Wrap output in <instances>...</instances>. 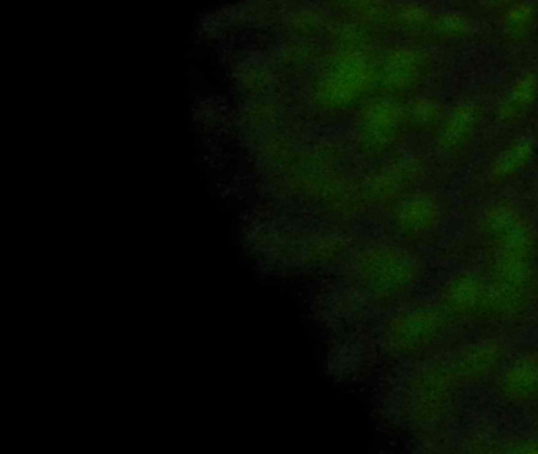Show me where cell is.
I'll use <instances>...</instances> for the list:
<instances>
[{"label": "cell", "mask_w": 538, "mask_h": 454, "mask_svg": "<svg viewBox=\"0 0 538 454\" xmlns=\"http://www.w3.org/2000/svg\"><path fill=\"white\" fill-rule=\"evenodd\" d=\"M426 64H428L426 58L420 49L397 48L395 51H391V58L389 60L391 84L397 87L412 85L414 81L422 77Z\"/></svg>", "instance_id": "1"}, {"label": "cell", "mask_w": 538, "mask_h": 454, "mask_svg": "<svg viewBox=\"0 0 538 454\" xmlns=\"http://www.w3.org/2000/svg\"><path fill=\"white\" fill-rule=\"evenodd\" d=\"M535 21H537V16L529 4H525L523 0L515 2L506 10L504 29H506L507 37L513 41H516V40L523 41L531 35L535 27Z\"/></svg>", "instance_id": "2"}]
</instances>
